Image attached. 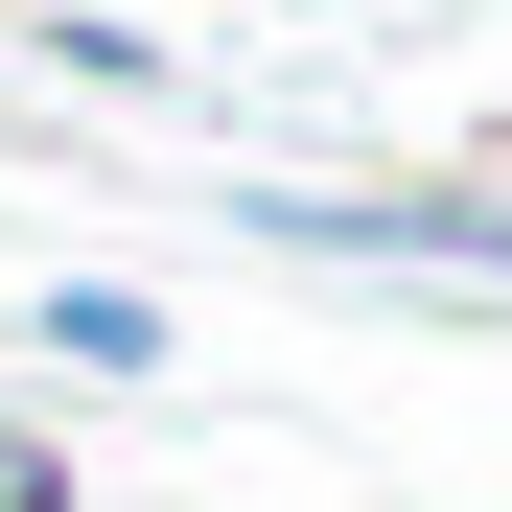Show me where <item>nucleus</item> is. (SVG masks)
Here are the masks:
<instances>
[{"label":"nucleus","instance_id":"obj_2","mask_svg":"<svg viewBox=\"0 0 512 512\" xmlns=\"http://www.w3.org/2000/svg\"><path fill=\"white\" fill-rule=\"evenodd\" d=\"M24 350H47V373H94V396H140V373H163V303H140V280H47V303H24Z\"/></svg>","mask_w":512,"mask_h":512},{"label":"nucleus","instance_id":"obj_3","mask_svg":"<svg viewBox=\"0 0 512 512\" xmlns=\"http://www.w3.org/2000/svg\"><path fill=\"white\" fill-rule=\"evenodd\" d=\"M47 70H70V94H163V24H117V0H70V24H47Z\"/></svg>","mask_w":512,"mask_h":512},{"label":"nucleus","instance_id":"obj_4","mask_svg":"<svg viewBox=\"0 0 512 512\" xmlns=\"http://www.w3.org/2000/svg\"><path fill=\"white\" fill-rule=\"evenodd\" d=\"M0 512H70V443H47V419H0Z\"/></svg>","mask_w":512,"mask_h":512},{"label":"nucleus","instance_id":"obj_1","mask_svg":"<svg viewBox=\"0 0 512 512\" xmlns=\"http://www.w3.org/2000/svg\"><path fill=\"white\" fill-rule=\"evenodd\" d=\"M233 210L350 280H512V187H233Z\"/></svg>","mask_w":512,"mask_h":512}]
</instances>
